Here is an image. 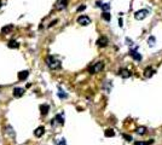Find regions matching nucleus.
Segmentation results:
<instances>
[{"label": "nucleus", "instance_id": "6e6552de", "mask_svg": "<svg viewBox=\"0 0 162 145\" xmlns=\"http://www.w3.org/2000/svg\"><path fill=\"white\" fill-rule=\"evenodd\" d=\"M119 75H120L122 79H128L132 74H131V72L128 69H120V70H119Z\"/></svg>", "mask_w": 162, "mask_h": 145}, {"label": "nucleus", "instance_id": "a878e982", "mask_svg": "<svg viewBox=\"0 0 162 145\" xmlns=\"http://www.w3.org/2000/svg\"><path fill=\"white\" fill-rule=\"evenodd\" d=\"M59 145H65V142H64V139H62V142H59Z\"/></svg>", "mask_w": 162, "mask_h": 145}, {"label": "nucleus", "instance_id": "f8f14e48", "mask_svg": "<svg viewBox=\"0 0 162 145\" xmlns=\"http://www.w3.org/2000/svg\"><path fill=\"white\" fill-rule=\"evenodd\" d=\"M154 74H155V70H154L151 67H149V68H146V69L144 70V76H145V77H151Z\"/></svg>", "mask_w": 162, "mask_h": 145}, {"label": "nucleus", "instance_id": "0eeeda50", "mask_svg": "<svg viewBox=\"0 0 162 145\" xmlns=\"http://www.w3.org/2000/svg\"><path fill=\"white\" fill-rule=\"evenodd\" d=\"M24 94V90L22 88V87H16L15 90H13V97L15 98H19V97H22Z\"/></svg>", "mask_w": 162, "mask_h": 145}, {"label": "nucleus", "instance_id": "2eb2a0df", "mask_svg": "<svg viewBox=\"0 0 162 145\" xmlns=\"http://www.w3.org/2000/svg\"><path fill=\"white\" fill-rule=\"evenodd\" d=\"M29 75V72L28 70H23V72H18V79L19 80H26Z\"/></svg>", "mask_w": 162, "mask_h": 145}, {"label": "nucleus", "instance_id": "9d476101", "mask_svg": "<svg viewBox=\"0 0 162 145\" xmlns=\"http://www.w3.org/2000/svg\"><path fill=\"white\" fill-rule=\"evenodd\" d=\"M130 54H131V57H132L133 59H135V61H140V59H142V56H140V53H138L137 50H131Z\"/></svg>", "mask_w": 162, "mask_h": 145}, {"label": "nucleus", "instance_id": "aec40b11", "mask_svg": "<svg viewBox=\"0 0 162 145\" xmlns=\"http://www.w3.org/2000/svg\"><path fill=\"white\" fill-rule=\"evenodd\" d=\"M100 7L103 9V11H109L110 10V4H102Z\"/></svg>", "mask_w": 162, "mask_h": 145}, {"label": "nucleus", "instance_id": "7ed1b4c3", "mask_svg": "<svg viewBox=\"0 0 162 145\" xmlns=\"http://www.w3.org/2000/svg\"><path fill=\"white\" fill-rule=\"evenodd\" d=\"M148 15H149V11L145 10V9H143V10H139V11H137V12L134 13V18L138 19V21H142V19L146 18Z\"/></svg>", "mask_w": 162, "mask_h": 145}, {"label": "nucleus", "instance_id": "5701e85b", "mask_svg": "<svg viewBox=\"0 0 162 145\" xmlns=\"http://www.w3.org/2000/svg\"><path fill=\"white\" fill-rule=\"evenodd\" d=\"M85 9H86V5H82V6L77 7V12H81V11H84Z\"/></svg>", "mask_w": 162, "mask_h": 145}, {"label": "nucleus", "instance_id": "b1692460", "mask_svg": "<svg viewBox=\"0 0 162 145\" xmlns=\"http://www.w3.org/2000/svg\"><path fill=\"white\" fill-rule=\"evenodd\" d=\"M119 26H120V27H122V26H124V24H122V19H121V18H119Z\"/></svg>", "mask_w": 162, "mask_h": 145}, {"label": "nucleus", "instance_id": "423d86ee", "mask_svg": "<svg viewBox=\"0 0 162 145\" xmlns=\"http://www.w3.org/2000/svg\"><path fill=\"white\" fill-rule=\"evenodd\" d=\"M108 44H109V41H108V39H106L105 36H100V37L97 40V45L99 47H105Z\"/></svg>", "mask_w": 162, "mask_h": 145}, {"label": "nucleus", "instance_id": "393cba45", "mask_svg": "<svg viewBox=\"0 0 162 145\" xmlns=\"http://www.w3.org/2000/svg\"><path fill=\"white\" fill-rule=\"evenodd\" d=\"M134 145H144V143H142V142H135Z\"/></svg>", "mask_w": 162, "mask_h": 145}, {"label": "nucleus", "instance_id": "4be33fe9", "mask_svg": "<svg viewBox=\"0 0 162 145\" xmlns=\"http://www.w3.org/2000/svg\"><path fill=\"white\" fill-rule=\"evenodd\" d=\"M122 137H124V138H125L127 142H131V140H132V137H131V136H128V134H124Z\"/></svg>", "mask_w": 162, "mask_h": 145}, {"label": "nucleus", "instance_id": "ddd939ff", "mask_svg": "<svg viewBox=\"0 0 162 145\" xmlns=\"http://www.w3.org/2000/svg\"><path fill=\"white\" fill-rule=\"evenodd\" d=\"M40 111H41V115H46V114L50 111V105H47V104H41V105H40Z\"/></svg>", "mask_w": 162, "mask_h": 145}, {"label": "nucleus", "instance_id": "20e7f679", "mask_svg": "<svg viewBox=\"0 0 162 145\" xmlns=\"http://www.w3.org/2000/svg\"><path fill=\"white\" fill-rule=\"evenodd\" d=\"M77 23L81 24V26H88L91 23V18L88 16H86V15H81L77 18Z\"/></svg>", "mask_w": 162, "mask_h": 145}, {"label": "nucleus", "instance_id": "1a4fd4ad", "mask_svg": "<svg viewBox=\"0 0 162 145\" xmlns=\"http://www.w3.org/2000/svg\"><path fill=\"white\" fill-rule=\"evenodd\" d=\"M44 133H45V128H44L42 126L38 127V128L34 131V136H35V137H38V138L42 137V134H44Z\"/></svg>", "mask_w": 162, "mask_h": 145}, {"label": "nucleus", "instance_id": "412c9836", "mask_svg": "<svg viewBox=\"0 0 162 145\" xmlns=\"http://www.w3.org/2000/svg\"><path fill=\"white\" fill-rule=\"evenodd\" d=\"M148 42H149L150 46H154V45H155V37H154V36H150V37L148 39Z\"/></svg>", "mask_w": 162, "mask_h": 145}, {"label": "nucleus", "instance_id": "f257e3e1", "mask_svg": "<svg viewBox=\"0 0 162 145\" xmlns=\"http://www.w3.org/2000/svg\"><path fill=\"white\" fill-rule=\"evenodd\" d=\"M46 64H47V67H48L50 69H52V70L59 69V68H61V61L57 59V58L53 57V56H48V57H47Z\"/></svg>", "mask_w": 162, "mask_h": 145}, {"label": "nucleus", "instance_id": "6ab92c4d", "mask_svg": "<svg viewBox=\"0 0 162 145\" xmlns=\"http://www.w3.org/2000/svg\"><path fill=\"white\" fill-rule=\"evenodd\" d=\"M137 133H138V134H142V136L145 134V133H146V127H144V126L138 127V128H137Z\"/></svg>", "mask_w": 162, "mask_h": 145}, {"label": "nucleus", "instance_id": "a211bd4d", "mask_svg": "<svg viewBox=\"0 0 162 145\" xmlns=\"http://www.w3.org/2000/svg\"><path fill=\"white\" fill-rule=\"evenodd\" d=\"M102 17H103V19H105V21H110V19H111V15H110V12H108V11H103Z\"/></svg>", "mask_w": 162, "mask_h": 145}, {"label": "nucleus", "instance_id": "f3484780", "mask_svg": "<svg viewBox=\"0 0 162 145\" xmlns=\"http://www.w3.org/2000/svg\"><path fill=\"white\" fill-rule=\"evenodd\" d=\"M53 121H57L59 125H63L64 123V117H63V115H56V117H55V120Z\"/></svg>", "mask_w": 162, "mask_h": 145}, {"label": "nucleus", "instance_id": "bb28decb", "mask_svg": "<svg viewBox=\"0 0 162 145\" xmlns=\"http://www.w3.org/2000/svg\"><path fill=\"white\" fill-rule=\"evenodd\" d=\"M0 7H1V1H0Z\"/></svg>", "mask_w": 162, "mask_h": 145}, {"label": "nucleus", "instance_id": "39448f33", "mask_svg": "<svg viewBox=\"0 0 162 145\" xmlns=\"http://www.w3.org/2000/svg\"><path fill=\"white\" fill-rule=\"evenodd\" d=\"M67 6H68V0H58V1L55 4V9L58 10V11L64 10Z\"/></svg>", "mask_w": 162, "mask_h": 145}, {"label": "nucleus", "instance_id": "9b49d317", "mask_svg": "<svg viewBox=\"0 0 162 145\" xmlns=\"http://www.w3.org/2000/svg\"><path fill=\"white\" fill-rule=\"evenodd\" d=\"M7 47H10V48H18L19 47V42L16 41V40H10L7 42Z\"/></svg>", "mask_w": 162, "mask_h": 145}, {"label": "nucleus", "instance_id": "4468645a", "mask_svg": "<svg viewBox=\"0 0 162 145\" xmlns=\"http://www.w3.org/2000/svg\"><path fill=\"white\" fill-rule=\"evenodd\" d=\"M12 29H13V26H12V24H7V26H5V27L1 28V33H2V34H7V33H10Z\"/></svg>", "mask_w": 162, "mask_h": 145}, {"label": "nucleus", "instance_id": "f03ea898", "mask_svg": "<svg viewBox=\"0 0 162 145\" xmlns=\"http://www.w3.org/2000/svg\"><path fill=\"white\" fill-rule=\"evenodd\" d=\"M103 68H104V63L103 62H97V63H95L93 65H91L88 68V72H91V74H96V72H102Z\"/></svg>", "mask_w": 162, "mask_h": 145}, {"label": "nucleus", "instance_id": "dca6fc26", "mask_svg": "<svg viewBox=\"0 0 162 145\" xmlns=\"http://www.w3.org/2000/svg\"><path fill=\"white\" fill-rule=\"evenodd\" d=\"M104 136H105L106 138H113V137L115 136V132H114V129L109 128V129H106V131L104 132Z\"/></svg>", "mask_w": 162, "mask_h": 145}]
</instances>
